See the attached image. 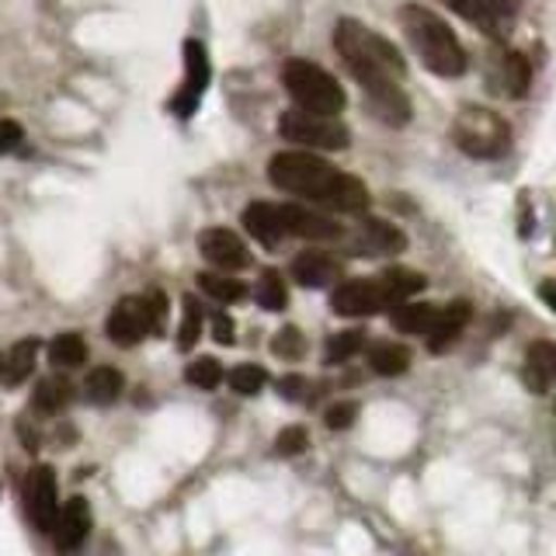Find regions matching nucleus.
Here are the masks:
<instances>
[{
  "instance_id": "nucleus-3",
  "label": "nucleus",
  "mask_w": 556,
  "mask_h": 556,
  "mask_svg": "<svg viewBox=\"0 0 556 556\" xmlns=\"http://www.w3.org/2000/svg\"><path fill=\"white\" fill-rule=\"evenodd\" d=\"M400 25H404L407 42L414 52L421 56V63L439 77H463L466 74V49L459 46L456 31H452L439 14L421 8V4H407L400 11Z\"/></svg>"
},
{
  "instance_id": "nucleus-16",
  "label": "nucleus",
  "mask_w": 556,
  "mask_h": 556,
  "mask_svg": "<svg viewBox=\"0 0 556 556\" xmlns=\"http://www.w3.org/2000/svg\"><path fill=\"white\" fill-rule=\"evenodd\" d=\"M243 230L257 243H265V248H278L286 237L282 213H278V205H268V202H251L243 208Z\"/></svg>"
},
{
  "instance_id": "nucleus-42",
  "label": "nucleus",
  "mask_w": 556,
  "mask_h": 556,
  "mask_svg": "<svg viewBox=\"0 0 556 556\" xmlns=\"http://www.w3.org/2000/svg\"><path fill=\"white\" fill-rule=\"evenodd\" d=\"M539 295H543V303L556 313V278H546V282L539 286Z\"/></svg>"
},
{
  "instance_id": "nucleus-20",
  "label": "nucleus",
  "mask_w": 556,
  "mask_h": 556,
  "mask_svg": "<svg viewBox=\"0 0 556 556\" xmlns=\"http://www.w3.org/2000/svg\"><path fill=\"white\" fill-rule=\"evenodd\" d=\"M39 338H25V341H17L4 365H0V379H4V387H22V382L35 372V362H39Z\"/></svg>"
},
{
  "instance_id": "nucleus-36",
  "label": "nucleus",
  "mask_w": 556,
  "mask_h": 556,
  "mask_svg": "<svg viewBox=\"0 0 556 556\" xmlns=\"http://www.w3.org/2000/svg\"><path fill=\"white\" fill-rule=\"evenodd\" d=\"M143 303H147V317H150V334L161 338L167 330V295L161 289H150L143 295Z\"/></svg>"
},
{
  "instance_id": "nucleus-11",
  "label": "nucleus",
  "mask_w": 556,
  "mask_h": 556,
  "mask_svg": "<svg viewBox=\"0 0 556 556\" xmlns=\"http://www.w3.org/2000/svg\"><path fill=\"white\" fill-rule=\"evenodd\" d=\"M278 213H282L286 233H292V237H303V240H338L344 233L338 219H330L327 213H317V208H306L300 202L278 205Z\"/></svg>"
},
{
  "instance_id": "nucleus-6",
  "label": "nucleus",
  "mask_w": 556,
  "mask_h": 556,
  "mask_svg": "<svg viewBox=\"0 0 556 556\" xmlns=\"http://www.w3.org/2000/svg\"><path fill=\"white\" fill-rule=\"evenodd\" d=\"M278 132L295 147L320 150V153H338V150H348V143H352V132H348V126L338 115H313L303 109L286 112L282 122H278Z\"/></svg>"
},
{
  "instance_id": "nucleus-37",
  "label": "nucleus",
  "mask_w": 556,
  "mask_h": 556,
  "mask_svg": "<svg viewBox=\"0 0 556 556\" xmlns=\"http://www.w3.org/2000/svg\"><path fill=\"white\" fill-rule=\"evenodd\" d=\"M306 445H309L306 428H303V425H292V428H286V431L275 439V456H282V459L300 456V452H306Z\"/></svg>"
},
{
  "instance_id": "nucleus-7",
  "label": "nucleus",
  "mask_w": 556,
  "mask_h": 556,
  "mask_svg": "<svg viewBox=\"0 0 556 556\" xmlns=\"http://www.w3.org/2000/svg\"><path fill=\"white\" fill-rule=\"evenodd\" d=\"M25 515L35 529L52 532L60 515V486H56V473L46 463H35L25 477Z\"/></svg>"
},
{
  "instance_id": "nucleus-9",
  "label": "nucleus",
  "mask_w": 556,
  "mask_h": 556,
  "mask_svg": "<svg viewBox=\"0 0 556 556\" xmlns=\"http://www.w3.org/2000/svg\"><path fill=\"white\" fill-rule=\"evenodd\" d=\"M330 306L341 317H372V313L387 309V292H382L379 278H352V282H341L330 295Z\"/></svg>"
},
{
  "instance_id": "nucleus-5",
  "label": "nucleus",
  "mask_w": 556,
  "mask_h": 556,
  "mask_svg": "<svg viewBox=\"0 0 556 556\" xmlns=\"http://www.w3.org/2000/svg\"><path fill=\"white\" fill-rule=\"evenodd\" d=\"M452 139L466 156L477 161H494L511 143V129L497 112L491 109H463L456 126H452Z\"/></svg>"
},
{
  "instance_id": "nucleus-13",
  "label": "nucleus",
  "mask_w": 556,
  "mask_h": 556,
  "mask_svg": "<svg viewBox=\"0 0 556 556\" xmlns=\"http://www.w3.org/2000/svg\"><path fill=\"white\" fill-rule=\"evenodd\" d=\"M91 526H94V515H91V504L87 497H70L60 515H56V526H52V539H56V546L63 553L77 549L87 535H91Z\"/></svg>"
},
{
  "instance_id": "nucleus-25",
  "label": "nucleus",
  "mask_w": 556,
  "mask_h": 556,
  "mask_svg": "<svg viewBox=\"0 0 556 556\" xmlns=\"http://www.w3.org/2000/svg\"><path fill=\"white\" fill-rule=\"evenodd\" d=\"M379 286H382V292H387V303L400 306V303H407L410 295H417L425 289V275L410 271V268H390V271L379 275Z\"/></svg>"
},
{
  "instance_id": "nucleus-10",
  "label": "nucleus",
  "mask_w": 556,
  "mask_h": 556,
  "mask_svg": "<svg viewBox=\"0 0 556 556\" xmlns=\"http://www.w3.org/2000/svg\"><path fill=\"white\" fill-rule=\"evenodd\" d=\"M147 334H150V317H147L143 295H126V300H118L109 317V338L118 348H132Z\"/></svg>"
},
{
  "instance_id": "nucleus-8",
  "label": "nucleus",
  "mask_w": 556,
  "mask_h": 556,
  "mask_svg": "<svg viewBox=\"0 0 556 556\" xmlns=\"http://www.w3.org/2000/svg\"><path fill=\"white\" fill-rule=\"evenodd\" d=\"M199 251H202V257L208 261V265L226 271V275L251 268L248 243H243L233 230H226V226H208V230H202L199 233Z\"/></svg>"
},
{
  "instance_id": "nucleus-35",
  "label": "nucleus",
  "mask_w": 556,
  "mask_h": 556,
  "mask_svg": "<svg viewBox=\"0 0 556 556\" xmlns=\"http://www.w3.org/2000/svg\"><path fill=\"white\" fill-rule=\"evenodd\" d=\"M271 352H275L278 358H286V362H295V358H303V355H306V338L289 324V327H282V330H278V334L271 338Z\"/></svg>"
},
{
  "instance_id": "nucleus-22",
  "label": "nucleus",
  "mask_w": 556,
  "mask_h": 556,
  "mask_svg": "<svg viewBox=\"0 0 556 556\" xmlns=\"http://www.w3.org/2000/svg\"><path fill=\"white\" fill-rule=\"evenodd\" d=\"M439 4H445L448 11H456L459 17H466L469 25H477V28H483L486 35H497L501 28H504V17L491 0H439Z\"/></svg>"
},
{
  "instance_id": "nucleus-44",
  "label": "nucleus",
  "mask_w": 556,
  "mask_h": 556,
  "mask_svg": "<svg viewBox=\"0 0 556 556\" xmlns=\"http://www.w3.org/2000/svg\"><path fill=\"white\" fill-rule=\"evenodd\" d=\"M0 365H4V355H0Z\"/></svg>"
},
{
  "instance_id": "nucleus-39",
  "label": "nucleus",
  "mask_w": 556,
  "mask_h": 556,
  "mask_svg": "<svg viewBox=\"0 0 556 556\" xmlns=\"http://www.w3.org/2000/svg\"><path fill=\"white\" fill-rule=\"evenodd\" d=\"M22 136H25V129L17 126L14 118H0V156L11 153L17 143H22Z\"/></svg>"
},
{
  "instance_id": "nucleus-23",
  "label": "nucleus",
  "mask_w": 556,
  "mask_h": 556,
  "mask_svg": "<svg viewBox=\"0 0 556 556\" xmlns=\"http://www.w3.org/2000/svg\"><path fill=\"white\" fill-rule=\"evenodd\" d=\"M122 390H126V379H122V372L112 369V365H101V369H94L91 376H87V382H84L87 400L98 404V407L115 404V400L122 396Z\"/></svg>"
},
{
  "instance_id": "nucleus-18",
  "label": "nucleus",
  "mask_w": 556,
  "mask_h": 556,
  "mask_svg": "<svg viewBox=\"0 0 556 556\" xmlns=\"http://www.w3.org/2000/svg\"><path fill=\"white\" fill-rule=\"evenodd\" d=\"M469 313H473V309H469V303H452V306L439 309V317H434V324L428 330L431 355H442L445 348L463 334L466 324H469Z\"/></svg>"
},
{
  "instance_id": "nucleus-27",
  "label": "nucleus",
  "mask_w": 556,
  "mask_h": 556,
  "mask_svg": "<svg viewBox=\"0 0 556 556\" xmlns=\"http://www.w3.org/2000/svg\"><path fill=\"white\" fill-rule=\"evenodd\" d=\"M199 289L205 295H213L216 303H243L248 300V286L240 282V278L226 275V271H202L199 275Z\"/></svg>"
},
{
  "instance_id": "nucleus-40",
  "label": "nucleus",
  "mask_w": 556,
  "mask_h": 556,
  "mask_svg": "<svg viewBox=\"0 0 556 556\" xmlns=\"http://www.w3.org/2000/svg\"><path fill=\"white\" fill-rule=\"evenodd\" d=\"M213 338L219 344H233V320L226 313H213Z\"/></svg>"
},
{
  "instance_id": "nucleus-29",
  "label": "nucleus",
  "mask_w": 556,
  "mask_h": 556,
  "mask_svg": "<svg viewBox=\"0 0 556 556\" xmlns=\"http://www.w3.org/2000/svg\"><path fill=\"white\" fill-rule=\"evenodd\" d=\"M49 362L56 369H77V365L87 362V344L80 334H60L49 341Z\"/></svg>"
},
{
  "instance_id": "nucleus-12",
  "label": "nucleus",
  "mask_w": 556,
  "mask_h": 556,
  "mask_svg": "<svg viewBox=\"0 0 556 556\" xmlns=\"http://www.w3.org/2000/svg\"><path fill=\"white\" fill-rule=\"evenodd\" d=\"M362 91L369 98V109L387 122V126H407L410 122V101L400 91V80H390V77L365 80Z\"/></svg>"
},
{
  "instance_id": "nucleus-41",
  "label": "nucleus",
  "mask_w": 556,
  "mask_h": 556,
  "mask_svg": "<svg viewBox=\"0 0 556 556\" xmlns=\"http://www.w3.org/2000/svg\"><path fill=\"white\" fill-rule=\"evenodd\" d=\"M278 393L289 396V400L303 396L306 393V379L303 376H282V379H278Z\"/></svg>"
},
{
  "instance_id": "nucleus-34",
  "label": "nucleus",
  "mask_w": 556,
  "mask_h": 556,
  "mask_svg": "<svg viewBox=\"0 0 556 556\" xmlns=\"http://www.w3.org/2000/svg\"><path fill=\"white\" fill-rule=\"evenodd\" d=\"M188 382H191V387H199V390H216L219 382H223V365H219V358L205 355V358L191 362L188 365Z\"/></svg>"
},
{
  "instance_id": "nucleus-24",
  "label": "nucleus",
  "mask_w": 556,
  "mask_h": 556,
  "mask_svg": "<svg viewBox=\"0 0 556 556\" xmlns=\"http://www.w3.org/2000/svg\"><path fill=\"white\" fill-rule=\"evenodd\" d=\"M185 77H188V84L181 87V91H188L191 98H199L208 87V80H213V66H208L205 46L199 39L185 42Z\"/></svg>"
},
{
  "instance_id": "nucleus-21",
  "label": "nucleus",
  "mask_w": 556,
  "mask_h": 556,
  "mask_svg": "<svg viewBox=\"0 0 556 556\" xmlns=\"http://www.w3.org/2000/svg\"><path fill=\"white\" fill-rule=\"evenodd\" d=\"M358 240H362V248L372 251V254H400L407 248V237L387 219H365Z\"/></svg>"
},
{
  "instance_id": "nucleus-15",
  "label": "nucleus",
  "mask_w": 556,
  "mask_h": 556,
  "mask_svg": "<svg viewBox=\"0 0 556 556\" xmlns=\"http://www.w3.org/2000/svg\"><path fill=\"white\" fill-rule=\"evenodd\" d=\"M521 382H526L532 393L556 390V344L553 341L529 344L526 362H521Z\"/></svg>"
},
{
  "instance_id": "nucleus-33",
  "label": "nucleus",
  "mask_w": 556,
  "mask_h": 556,
  "mask_svg": "<svg viewBox=\"0 0 556 556\" xmlns=\"http://www.w3.org/2000/svg\"><path fill=\"white\" fill-rule=\"evenodd\" d=\"M362 344H365V330H341V334H334L327 341V355H324V362L327 365H341V362H348L352 355H358L362 352Z\"/></svg>"
},
{
  "instance_id": "nucleus-38",
  "label": "nucleus",
  "mask_w": 556,
  "mask_h": 556,
  "mask_svg": "<svg viewBox=\"0 0 556 556\" xmlns=\"http://www.w3.org/2000/svg\"><path fill=\"white\" fill-rule=\"evenodd\" d=\"M358 417V404H352V400H341V404H330L327 414H324V425L334 428V431H344L352 428Z\"/></svg>"
},
{
  "instance_id": "nucleus-1",
  "label": "nucleus",
  "mask_w": 556,
  "mask_h": 556,
  "mask_svg": "<svg viewBox=\"0 0 556 556\" xmlns=\"http://www.w3.org/2000/svg\"><path fill=\"white\" fill-rule=\"evenodd\" d=\"M268 178L275 188L289 191L295 199H309L334 213H365L369 208V188L355 174H344L320 153L286 150L275 153L268 164Z\"/></svg>"
},
{
  "instance_id": "nucleus-28",
  "label": "nucleus",
  "mask_w": 556,
  "mask_h": 556,
  "mask_svg": "<svg viewBox=\"0 0 556 556\" xmlns=\"http://www.w3.org/2000/svg\"><path fill=\"white\" fill-rule=\"evenodd\" d=\"M407 365H410V352L404 344L382 341L369 352V369L376 376H400V372H407Z\"/></svg>"
},
{
  "instance_id": "nucleus-26",
  "label": "nucleus",
  "mask_w": 556,
  "mask_h": 556,
  "mask_svg": "<svg viewBox=\"0 0 556 556\" xmlns=\"http://www.w3.org/2000/svg\"><path fill=\"white\" fill-rule=\"evenodd\" d=\"M434 317H439V309H434L431 303H400L390 313V320L400 334H428Z\"/></svg>"
},
{
  "instance_id": "nucleus-14",
  "label": "nucleus",
  "mask_w": 556,
  "mask_h": 556,
  "mask_svg": "<svg viewBox=\"0 0 556 556\" xmlns=\"http://www.w3.org/2000/svg\"><path fill=\"white\" fill-rule=\"evenodd\" d=\"M491 87H497V94L504 91L508 98H526L529 94V87H532V66H529V60L521 56V52H515V49H504L501 56H494V63H491Z\"/></svg>"
},
{
  "instance_id": "nucleus-43",
  "label": "nucleus",
  "mask_w": 556,
  "mask_h": 556,
  "mask_svg": "<svg viewBox=\"0 0 556 556\" xmlns=\"http://www.w3.org/2000/svg\"><path fill=\"white\" fill-rule=\"evenodd\" d=\"M491 4H494L504 17H515V11L521 8V0H491Z\"/></svg>"
},
{
  "instance_id": "nucleus-2",
  "label": "nucleus",
  "mask_w": 556,
  "mask_h": 556,
  "mask_svg": "<svg viewBox=\"0 0 556 556\" xmlns=\"http://www.w3.org/2000/svg\"><path fill=\"white\" fill-rule=\"evenodd\" d=\"M334 46H338L344 66L352 70V77L358 84L379 80V77L400 80L407 74V63H404V56H400V49L390 39H382L379 31H372L369 25L355 22V17H341L338 22Z\"/></svg>"
},
{
  "instance_id": "nucleus-4",
  "label": "nucleus",
  "mask_w": 556,
  "mask_h": 556,
  "mask_svg": "<svg viewBox=\"0 0 556 556\" xmlns=\"http://www.w3.org/2000/svg\"><path fill=\"white\" fill-rule=\"evenodd\" d=\"M282 84L295 109L313 115H341L344 112V91L341 84L309 60H289L282 66Z\"/></svg>"
},
{
  "instance_id": "nucleus-30",
  "label": "nucleus",
  "mask_w": 556,
  "mask_h": 556,
  "mask_svg": "<svg viewBox=\"0 0 556 556\" xmlns=\"http://www.w3.org/2000/svg\"><path fill=\"white\" fill-rule=\"evenodd\" d=\"M202 324H205L202 303L195 300V295H185V303H181V327H178V348H181V352H191V348L199 344Z\"/></svg>"
},
{
  "instance_id": "nucleus-32",
  "label": "nucleus",
  "mask_w": 556,
  "mask_h": 556,
  "mask_svg": "<svg viewBox=\"0 0 556 556\" xmlns=\"http://www.w3.org/2000/svg\"><path fill=\"white\" fill-rule=\"evenodd\" d=\"M226 379H230V390L240 393V396H254V393H261V390L268 387V372L261 369V365H254V362L237 365V369Z\"/></svg>"
},
{
  "instance_id": "nucleus-17",
  "label": "nucleus",
  "mask_w": 556,
  "mask_h": 556,
  "mask_svg": "<svg viewBox=\"0 0 556 556\" xmlns=\"http://www.w3.org/2000/svg\"><path fill=\"white\" fill-rule=\"evenodd\" d=\"M338 271H341V265L324 251H303V254H295V261H292V278L300 286H306V289L330 286L338 278Z\"/></svg>"
},
{
  "instance_id": "nucleus-19",
  "label": "nucleus",
  "mask_w": 556,
  "mask_h": 556,
  "mask_svg": "<svg viewBox=\"0 0 556 556\" xmlns=\"http://www.w3.org/2000/svg\"><path fill=\"white\" fill-rule=\"evenodd\" d=\"M74 396H77V390L66 376H46V379H39V387H35V393H31V410L46 414V417H56L74 404Z\"/></svg>"
},
{
  "instance_id": "nucleus-31",
  "label": "nucleus",
  "mask_w": 556,
  "mask_h": 556,
  "mask_svg": "<svg viewBox=\"0 0 556 556\" xmlns=\"http://www.w3.org/2000/svg\"><path fill=\"white\" fill-rule=\"evenodd\" d=\"M254 300L261 309H268V313H278V309H286L289 306V289L282 282V275L278 271H265L257 278V286H254Z\"/></svg>"
}]
</instances>
